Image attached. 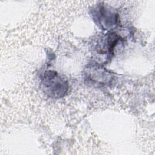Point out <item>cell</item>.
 <instances>
[{"label": "cell", "mask_w": 155, "mask_h": 155, "mask_svg": "<svg viewBox=\"0 0 155 155\" xmlns=\"http://www.w3.org/2000/svg\"><path fill=\"white\" fill-rule=\"evenodd\" d=\"M120 41H122L120 35L110 31L97 38L92 44V53L100 59L99 64H106L111 60Z\"/></svg>", "instance_id": "cell-1"}, {"label": "cell", "mask_w": 155, "mask_h": 155, "mask_svg": "<svg viewBox=\"0 0 155 155\" xmlns=\"http://www.w3.org/2000/svg\"><path fill=\"white\" fill-rule=\"evenodd\" d=\"M41 84L44 93L54 98L63 97L68 88V82L57 72L47 70L41 77Z\"/></svg>", "instance_id": "cell-2"}, {"label": "cell", "mask_w": 155, "mask_h": 155, "mask_svg": "<svg viewBox=\"0 0 155 155\" xmlns=\"http://www.w3.org/2000/svg\"><path fill=\"white\" fill-rule=\"evenodd\" d=\"M92 19L102 30L111 31L119 24L117 13L111 7L102 3L94 5L91 10Z\"/></svg>", "instance_id": "cell-3"}, {"label": "cell", "mask_w": 155, "mask_h": 155, "mask_svg": "<svg viewBox=\"0 0 155 155\" xmlns=\"http://www.w3.org/2000/svg\"><path fill=\"white\" fill-rule=\"evenodd\" d=\"M84 74L87 82L97 87L107 85L112 82L113 78L111 73L98 62L87 66L85 68Z\"/></svg>", "instance_id": "cell-4"}]
</instances>
